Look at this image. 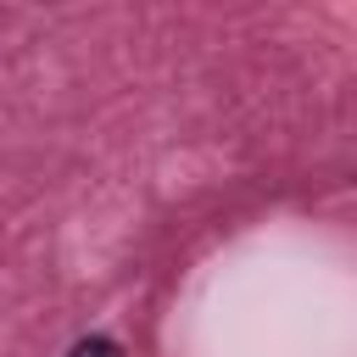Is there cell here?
Returning <instances> with one entry per match:
<instances>
[{
    "mask_svg": "<svg viewBox=\"0 0 357 357\" xmlns=\"http://www.w3.org/2000/svg\"><path fill=\"white\" fill-rule=\"evenodd\" d=\"M67 357H123V346H117V340H106V335H89V340H78Z\"/></svg>",
    "mask_w": 357,
    "mask_h": 357,
    "instance_id": "1",
    "label": "cell"
}]
</instances>
